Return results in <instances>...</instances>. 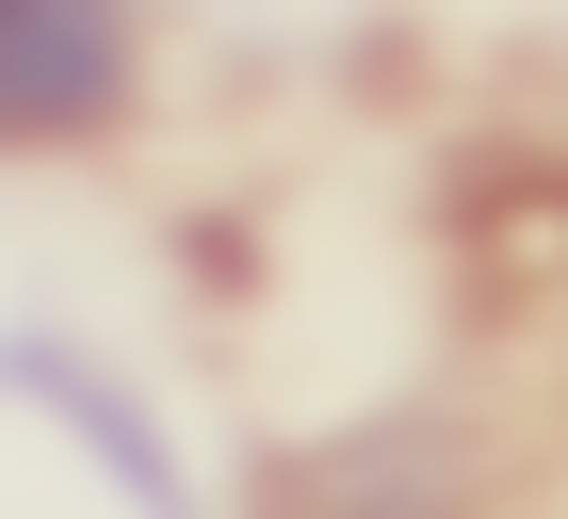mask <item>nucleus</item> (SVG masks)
<instances>
[{"label":"nucleus","mask_w":568,"mask_h":519,"mask_svg":"<svg viewBox=\"0 0 568 519\" xmlns=\"http://www.w3.org/2000/svg\"><path fill=\"white\" fill-rule=\"evenodd\" d=\"M131 98V0H0V146H82Z\"/></svg>","instance_id":"f257e3e1"},{"label":"nucleus","mask_w":568,"mask_h":519,"mask_svg":"<svg viewBox=\"0 0 568 519\" xmlns=\"http://www.w3.org/2000/svg\"><path fill=\"white\" fill-rule=\"evenodd\" d=\"M0 389H33L49 423H65L98 471H114V503H131V519H195V471H179V438L146 423V406L98 374L82 342H49V325H0Z\"/></svg>","instance_id":"f03ea898"}]
</instances>
